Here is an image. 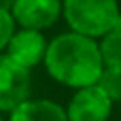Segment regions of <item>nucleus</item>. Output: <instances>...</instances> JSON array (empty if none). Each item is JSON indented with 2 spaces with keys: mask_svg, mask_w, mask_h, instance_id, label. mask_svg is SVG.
Wrapping results in <instances>:
<instances>
[{
  "mask_svg": "<svg viewBox=\"0 0 121 121\" xmlns=\"http://www.w3.org/2000/svg\"><path fill=\"white\" fill-rule=\"evenodd\" d=\"M47 45H49V40L45 38L43 32L30 30V28H17L9 40L4 55H8L19 66L32 70V68L43 64Z\"/></svg>",
  "mask_w": 121,
  "mask_h": 121,
  "instance_id": "423d86ee",
  "label": "nucleus"
},
{
  "mask_svg": "<svg viewBox=\"0 0 121 121\" xmlns=\"http://www.w3.org/2000/svg\"><path fill=\"white\" fill-rule=\"evenodd\" d=\"M32 78L30 70L13 62L0 53V113H9L19 104L30 98Z\"/></svg>",
  "mask_w": 121,
  "mask_h": 121,
  "instance_id": "7ed1b4c3",
  "label": "nucleus"
},
{
  "mask_svg": "<svg viewBox=\"0 0 121 121\" xmlns=\"http://www.w3.org/2000/svg\"><path fill=\"white\" fill-rule=\"evenodd\" d=\"M119 15L117 0H62V19L68 30L93 40L108 34Z\"/></svg>",
  "mask_w": 121,
  "mask_h": 121,
  "instance_id": "f03ea898",
  "label": "nucleus"
},
{
  "mask_svg": "<svg viewBox=\"0 0 121 121\" xmlns=\"http://www.w3.org/2000/svg\"><path fill=\"white\" fill-rule=\"evenodd\" d=\"M11 4H13V0H0V6H2V8H8V9H9Z\"/></svg>",
  "mask_w": 121,
  "mask_h": 121,
  "instance_id": "9b49d317",
  "label": "nucleus"
},
{
  "mask_svg": "<svg viewBox=\"0 0 121 121\" xmlns=\"http://www.w3.org/2000/svg\"><path fill=\"white\" fill-rule=\"evenodd\" d=\"M17 30V25H15V19L11 15V11L8 8H2L0 6V53L6 51L11 36L15 34Z\"/></svg>",
  "mask_w": 121,
  "mask_h": 121,
  "instance_id": "9d476101",
  "label": "nucleus"
},
{
  "mask_svg": "<svg viewBox=\"0 0 121 121\" xmlns=\"http://www.w3.org/2000/svg\"><path fill=\"white\" fill-rule=\"evenodd\" d=\"M96 42L104 70L121 74V30L113 28Z\"/></svg>",
  "mask_w": 121,
  "mask_h": 121,
  "instance_id": "6e6552de",
  "label": "nucleus"
},
{
  "mask_svg": "<svg viewBox=\"0 0 121 121\" xmlns=\"http://www.w3.org/2000/svg\"><path fill=\"white\" fill-rule=\"evenodd\" d=\"M64 110L68 121H110L113 102L98 85H91L74 91Z\"/></svg>",
  "mask_w": 121,
  "mask_h": 121,
  "instance_id": "20e7f679",
  "label": "nucleus"
},
{
  "mask_svg": "<svg viewBox=\"0 0 121 121\" xmlns=\"http://www.w3.org/2000/svg\"><path fill=\"white\" fill-rule=\"evenodd\" d=\"M0 121H8V117H4V115L0 113Z\"/></svg>",
  "mask_w": 121,
  "mask_h": 121,
  "instance_id": "f8f14e48",
  "label": "nucleus"
},
{
  "mask_svg": "<svg viewBox=\"0 0 121 121\" xmlns=\"http://www.w3.org/2000/svg\"><path fill=\"white\" fill-rule=\"evenodd\" d=\"M8 121H68L62 104L51 98H28L8 113Z\"/></svg>",
  "mask_w": 121,
  "mask_h": 121,
  "instance_id": "0eeeda50",
  "label": "nucleus"
},
{
  "mask_svg": "<svg viewBox=\"0 0 121 121\" xmlns=\"http://www.w3.org/2000/svg\"><path fill=\"white\" fill-rule=\"evenodd\" d=\"M9 11L17 28L43 32L62 17V0H13Z\"/></svg>",
  "mask_w": 121,
  "mask_h": 121,
  "instance_id": "39448f33",
  "label": "nucleus"
},
{
  "mask_svg": "<svg viewBox=\"0 0 121 121\" xmlns=\"http://www.w3.org/2000/svg\"><path fill=\"white\" fill-rule=\"evenodd\" d=\"M96 85L112 98V102H121V74L117 72H108L104 70L100 79L96 81Z\"/></svg>",
  "mask_w": 121,
  "mask_h": 121,
  "instance_id": "1a4fd4ad",
  "label": "nucleus"
},
{
  "mask_svg": "<svg viewBox=\"0 0 121 121\" xmlns=\"http://www.w3.org/2000/svg\"><path fill=\"white\" fill-rule=\"evenodd\" d=\"M43 68L53 81L72 91L96 85L104 72L98 42L72 30L60 32L49 40Z\"/></svg>",
  "mask_w": 121,
  "mask_h": 121,
  "instance_id": "f257e3e1",
  "label": "nucleus"
}]
</instances>
